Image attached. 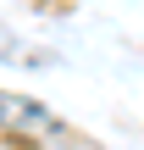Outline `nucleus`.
I'll return each mask as SVG.
<instances>
[{
    "instance_id": "f257e3e1",
    "label": "nucleus",
    "mask_w": 144,
    "mask_h": 150,
    "mask_svg": "<svg viewBox=\"0 0 144 150\" xmlns=\"http://www.w3.org/2000/svg\"><path fill=\"white\" fill-rule=\"evenodd\" d=\"M0 122L6 128H50V117L33 100H17V95H0Z\"/></svg>"
}]
</instances>
